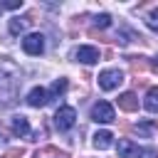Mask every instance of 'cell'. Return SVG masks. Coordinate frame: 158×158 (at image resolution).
Here are the masks:
<instances>
[{"label":"cell","mask_w":158,"mask_h":158,"mask_svg":"<svg viewBox=\"0 0 158 158\" xmlns=\"http://www.w3.org/2000/svg\"><path fill=\"white\" fill-rule=\"evenodd\" d=\"M146 22H148V27H151V30H156V32H158V7H156V10H151V15L146 17Z\"/></svg>","instance_id":"cell-16"},{"label":"cell","mask_w":158,"mask_h":158,"mask_svg":"<svg viewBox=\"0 0 158 158\" xmlns=\"http://www.w3.org/2000/svg\"><path fill=\"white\" fill-rule=\"evenodd\" d=\"M91 118L96 123H111V121H116V111H114V106L109 101H99L91 109Z\"/></svg>","instance_id":"cell-5"},{"label":"cell","mask_w":158,"mask_h":158,"mask_svg":"<svg viewBox=\"0 0 158 158\" xmlns=\"http://www.w3.org/2000/svg\"><path fill=\"white\" fill-rule=\"evenodd\" d=\"M2 10H5V5H2V2H0V15H2Z\"/></svg>","instance_id":"cell-22"},{"label":"cell","mask_w":158,"mask_h":158,"mask_svg":"<svg viewBox=\"0 0 158 158\" xmlns=\"http://www.w3.org/2000/svg\"><path fill=\"white\" fill-rule=\"evenodd\" d=\"M94 25H96V27H101V30H106V27L111 25V15H106V12L96 15V17H94Z\"/></svg>","instance_id":"cell-15"},{"label":"cell","mask_w":158,"mask_h":158,"mask_svg":"<svg viewBox=\"0 0 158 158\" xmlns=\"http://www.w3.org/2000/svg\"><path fill=\"white\" fill-rule=\"evenodd\" d=\"M20 156H25V148H22V146H17V148H10V151L5 153V158H20Z\"/></svg>","instance_id":"cell-17"},{"label":"cell","mask_w":158,"mask_h":158,"mask_svg":"<svg viewBox=\"0 0 158 158\" xmlns=\"http://www.w3.org/2000/svg\"><path fill=\"white\" fill-rule=\"evenodd\" d=\"M74 57L79 62H84V64H94V62H99V49L96 47H79L74 52Z\"/></svg>","instance_id":"cell-8"},{"label":"cell","mask_w":158,"mask_h":158,"mask_svg":"<svg viewBox=\"0 0 158 158\" xmlns=\"http://www.w3.org/2000/svg\"><path fill=\"white\" fill-rule=\"evenodd\" d=\"M136 131H138L141 136H151V131H153V126H151V123H138V126H136Z\"/></svg>","instance_id":"cell-18"},{"label":"cell","mask_w":158,"mask_h":158,"mask_svg":"<svg viewBox=\"0 0 158 158\" xmlns=\"http://www.w3.org/2000/svg\"><path fill=\"white\" fill-rule=\"evenodd\" d=\"M118 109H123V111H136V109H138V99H136V94H133V91L121 94V96H118Z\"/></svg>","instance_id":"cell-11"},{"label":"cell","mask_w":158,"mask_h":158,"mask_svg":"<svg viewBox=\"0 0 158 158\" xmlns=\"http://www.w3.org/2000/svg\"><path fill=\"white\" fill-rule=\"evenodd\" d=\"M20 84H22V74H20V67L5 57L0 62V104L2 106H12L17 101V91H20Z\"/></svg>","instance_id":"cell-1"},{"label":"cell","mask_w":158,"mask_h":158,"mask_svg":"<svg viewBox=\"0 0 158 158\" xmlns=\"http://www.w3.org/2000/svg\"><path fill=\"white\" fill-rule=\"evenodd\" d=\"M2 5H5V10H17V7H22V0H7Z\"/></svg>","instance_id":"cell-19"},{"label":"cell","mask_w":158,"mask_h":158,"mask_svg":"<svg viewBox=\"0 0 158 158\" xmlns=\"http://www.w3.org/2000/svg\"><path fill=\"white\" fill-rule=\"evenodd\" d=\"M32 22H35V20H32V15L12 17V20H10V32H12V35H20V32H25V30H27Z\"/></svg>","instance_id":"cell-9"},{"label":"cell","mask_w":158,"mask_h":158,"mask_svg":"<svg viewBox=\"0 0 158 158\" xmlns=\"http://www.w3.org/2000/svg\"><path fill=\"white\" fill-rule=\"evenodd\" d=\"M49 101V96H47V91L42 89V86H35L30 94H27V104L32 106V109H40V106H44Z\"/></svg>","instance_id":"cell-7"},{"label":"cell","mask_w":158,"mask_h":158,"mask_svg":"<svg viewBox=\"0 0 158 158\" xmlns=\"http://www.w3.org/2000/svg\"><path fill=\"white\" fill-rule=\"evenodd\" d=\"M0 143H5V136H2V128H0Z\"/></svg>","instance_id":"cell-21"},{"label":"cell","mask_w":158,"mask_h":158,"mask_svg":"<svg viewBox=\"0 0 158 158\" xmlns=\"http://www.w3.org/2000/svg\"><path fill=\"white\" fill-rule=\"evenodd\" d=\"M96 81H99V89H104V91H114V89L121 86V81H123V72H121V69H104V72L96 77Z\"/></svg>","instance_id":"cell-3"},{"label":"cell","mask_w":158,"mask_h":158,"mask_svg":"<svg viewBox=\"0 0 158 158\" xmlns=\"http://www.w3.org/2000/svg\"><path fill=\"white\" fill-rule=\"evenodd\" d=\"M143 156H156L153 148H141L138 143L128 138H118V158H143Z\"/></svg>","instance_id":"cell-2"},{"label":"cell","mask_w":158,"mask_h":158,"mask_svg":"<svg viewBox=\"0 0 158 158\" xmlns=\"http://www.w3.org/2000/svg\"><path fill=\"white\" fill-rule=\"evenodd\" d=\"M64 91H67V79H57V81L52 84V89L47 91V96H49V99H57V96H62Z\"/></svg>","instance_id":"cell-14"},{"label":"cell","mask_w":158,"mask_h":158,"mask_svg":"<svg viewBox=\"0 0 158 158\" xmlns=\"http://www.w3.org/2000/svg\"><path fill=\"white\" fill-rule=\"evenodd\" d=\"M74 123H77V109L74 106H59L54 114V126L59 131H69Z\"/></svg>","instance_id":"cell-4"},{"label":"cell","mask_w":158,"mask_h":158,"mask_svg":"<svg viewBox=\"0 0 158 158\" xmlns=\"http://www.w3.org/2000/svg\"><path fill=\"white\" fill-rule=\"evenodd\" d=\"M12 133L15 136H20V138H25V136H30V121H27V116H15L12 118Z\"/></svg>","instance_id":"cell-10"},{"label":"cell","mask_w":158,"mask_h":158,"mask_svg":"<svg viewBox=\"0 0 158 158\" xmlns=\"http://www.w3.org/2000/svg\"><path fill=\"white\" fill-rule=\"evenodd\" d=\"M22 49H25L27 54H32V57H40V54L44 52V37H42L40 32H30V35L22 40Z\"/></svg>","instance_id":"cell-6"},{"label":"cell","mask_w":158,"mask_h":158,"mask_svg":"<svg viewBox=\"0 0 158 158\" xmlns=\"http://www.w3.org/2000/svg\"><path fill=\"white\" fill-rule=\"evenodd\" d=\"M143 106H146L151 114H158V86H151V89H148Z\"/></svg>","instance_id":"cell-13"},{"label":"cell","mask_w":158,"mask_h":158,"mask_svg":"<svg viewBox=\"0 0 158 158\" xmlns=\"http://www.w3.org/2000/svg\"><path fill=\"white\" fill-rule=\"evenodd\" d=\"M111 143H114V133H111V131H96V133H94V148H101V151H104V148H109Z\"/></svg>","instance_id":"cell-12"},{"label":"cell","mask_w":158,"mask_h":158,"mask_svg":"<svg viewBox=\"0 0 158 158\" xmlns=\"http://www.w3.org/2000/svg\"><path fill=\"white\" fill-rule=\"evenodd\" d=\"M151 69H153V72L158 74V62H153V64H151Z\"/></svg>","instance_id":"cell-20"},{"label":"cell","mask_w":158,"mask_h":158,"mask_svg":"<svg viewBox=\"0 0 158 158\" xmlns=\"http://www.w3.org/2000/svg\"><path fill=\"white\" fill-rule=\"evenodd\" d=\"M156 128H158V123H156Z\"/></svg>","instance_id":"cell-23"}]
</instances>
